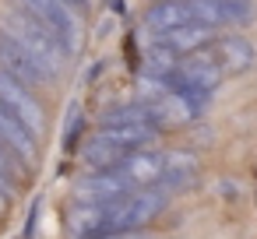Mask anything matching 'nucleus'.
<instances>
[{"label":"nucleus","instance_id":"obj_15","mask_svg":"<svg viewBox=\"0 0 257 239\" xmlns=\"http://www.w3.org/2000/svg\"><path fill=\"white\" fill-rule=\"evenodd\" d=\"M145 25L162 36V32H173L180 25H190V8L187 0H162V4H152L148 15H145Z\"/></svg>","mask_w":257,"mask_h":239},{"label":"nucleus","instance_id":"obj_17","mask_svg":"<svg viewBox=\"0 0 257 239\" xmlns=\"http://www.w3.org/2000/svg\"><path fill=\"white\" fill-rule=\"evenodd\" d=\"M176 64H180V57H176V53H169L166 46L152 43V46H148V53H145V78L162 81V78H169V74L176 71Z\"/></svg>","mask_w":257,"mask_h":239},{"label":"nucleus","instance_id":"obj_9","mask_svg":"<svg viewBox=\"0 0 257 239\" xmlns=\"http://www.w3.org/2000/svg\"><path fill=\"white\" fill-rule=\"evenodd\" d=\"M176 74L187 81V85H194V88H201V92H215L218 85H222V67H218V60H215V53H211V46L208 50H197V53H190V57H180V64H176Z\"/></svg>","mask_w":257,"mask_h":239},{"label":"nucleus","instance_id":"obj_13","mask_svg":"<svg viewBox=\"0 0 257 239\" xmlns=\"http://www.w3.org/2000/svg\"><path fill=\"white\" fill-rule=\"evenodd\" d=\"M95 137H102L106 144H116L123 151H141L155 141V127H148V123H109V127H99Z\"/></svg>","mask_w":257,"mask_h":239},{"label":"nucleus","instance_id":"obj_4","mask_svg":"<svg viewBox=\"0 0 257 239\" xmlns=\"http://www.w3.org/2000/svg\"><path fill=\"white\" fill-rule=\"evenodd\" d=\"M0 106H4L36 141L46 134V113L39 106V99L32 95V88H25L22 81H15L11 74L0 71Z\"/></svg>","mask_w":257,"mask_h":239},{"label":"nucleus","instance_id":"obj_14","mask_svg":"<svg viewBox=\"0 0 257 239\" xmlns=\"http://www.w3.org/2000/svg\"><path fill=\"white\" fill-rule=\"evenodd\" d=\"M201 172V158L194 151H166V169L159 179V190H176V186H190Z\"/></svg>","mask_w":257,"mask_h":239},{"label":"nucleus","instance_id":"obj_5","mask_svg":"<svg viewBox=\"0 0 257 239\" xmlns=\"http://www.w3.org/2000/svg\"><path fill=\"white\" fill-rule=\"evenodd\" d=\"M0 71L11 74L15 81H22L25 88H39V85H50L53 81L50 71L29 50H22L11 36H4V32H0Z\"/></svg>","mask_w":257,"mask_h":239},{"label":"nucleus","instance_id":"obj_6","mask_svg":"<svg viewBox=\"0 0 257 239\" xmlns=\"http://www.w3.org/2000/svg\"><path fill=\"white\" fill-rule=\"evenodd\" d=\"M162 169H166V151H131L113 169V176H120L131 190H152L159 186Z\"/></svg>","mask_w":257,"mask_h":239},{"label":"nucleus","instance_id":"obj_18","mask_svg":"<svg viewBox=\"0 0 257 239\" xmlns=\"http://www.w3.org/2000/svg\"><path fill=\"white\" fill-rule=\"evenodd\" d=\"M22 172H25V165L0 144V190H4L8 197H15V190H18V183H22Z\"/></svg>","mask_w":257,"mask_h":239},{"label":"nucleus","instance_id":"obj_3","mask_svg":"<svg viewBox=\"0 0 257 239\" xmlns=\"http://www.w3.org/2000/svg\"><path fill=\"white\" fill-rule=\"evenodd\" d=\"M18 8H25L32 18H39L57 39L60 46L67 50V57H74L85 43V25H81V15L74 8H67L64 0H15Z\"/></svg>","mask_w":257,"mask_h":239},{"label":"nucleus","instance_id":"obj_19","mask_svg":"<svg viewBox=\"0 0 257 239\" xmlns=\"http://www.w3.org/2000/svg\"><path fill=\"white\" fill-rule=\"evenodd\" d=\"M64 4H67V8H74L78 15H85V11L92 8V0H64Z\"/></svg>","mask_w":257,"mask_h":239},{"label":"nucleus","instance_id":"obj_2","mask_svg":"<svg viewBox=\"0 0 257 239\" xmlns=\"http://www.w3.org/2000/svg\"><path fill=\"white\" fill-rule=\"evenodd\" d=\"M166 200H169V193L159 190V186L134 190L123 200H113L109 204V218H106V235H113V232H141L166 207Z\"/></svg>","mask_w":257,"mask_h":239},{"label":"nucleus","instance_id":"obj_10","mask_svg":"<svg viewBox=\"0 0 257 239\" xmlns=\"http://www.w3.org/2000/svg\"><path fill=\"white\" fill-rule=\"evenodd\" d=\"M127 193H134V190L113 172H95V176H85L81 183H74V204H113V200H123Z\"/></svg>","mask_w":257,"mask_h":239},{"label":"nucleus","instance_id":"obj_8","mask_svg":"<svg viewBox=\"0 0 257 239\" xmlns=\"http://www.w3.org/2000/svg\"><path fill=\"white\" fill-rule=\"evenodd\" d=\"M211 53L222 67V74H246L253 64H257V50L246 36L232 32V36H215L211 43Z\"/></svg>","mask_w":257,"mask_h":239},{"label":"nucleus","instance_id":"obj_16","mask_svg":"<svg viewBox=\"0 0 257 239\" xmlns=\"http://www.w3.org/2000/svg\"><path fill=\"white\" fill-rule=\"evenodd\" d=\"M127 155H131V151H123V148H116V144H106L102 137H92V141H88V148L81 151L85 165H88V169H95V172H113Z\"/></svg>","mask_w":257,"mask_h":239},{"label":"nucleus","instance_id":"obj_20","mask_svg":"<svg viewBox=\"0 0 257 239\" xmlns=\"http://www.w3.org/2000/svg\"><path fill=\"white\" fill-rule=\"evenodd\" d=\"M152 4H162V0H152Z\"/></svg>","mask_w":257,"mask_h":239},{"label":"nucleus","instance_id":"obj_11","mask_svg":"<svg viewBox=\"0 0 257 239\" xmlns=\"http://www.w3.org/2000/svg\"><path fill=\"white\" fill-rule=\"evenodd\" d=\"M152 43L166 46V50H169V53H176V57H190V53H197V50H208V46L215 43V29L190 22V25H180V29H173V32H162V36H155Z\"/></svg>","mask_w":257,"mask_h":239},{"label":"nucleus","instance_id":"obj_1","mask_svg":"<svg viewBox=\"0 0 257 239\" xmlns=\"http://www.w3.org/2000/svg\"><path fill=\"white\" fill-rule=\"evenodd\" d=\"M0 32L4 36H11L22 50H29L46 71H50V78L57 81V74L67 67V50L60 46V39L39 22V18H32L25 8H18V4H11L4 15H0Z\"/></svg>","mask_w":257,"mask_h":239},{"label":"nucleus","instance_id":"obj_7","mask_svg":"<svg viewBox=\"0 0 257 239\" xmlns=\"http://www.w3.org/2000/svg\"><path fill=\"white\" fill-rule=\"evenodd\" d=\"M190 8V22L218 29V25H236V22H250L253 8L250 0H187Z\"/></svg>","mask_w":257,"mask_h":239},{"label":"nucleus","instance_id":"obj_12","mask_svg":"<svg viewBox=\"0 0 257 239\" xmlns=\"http://www.w3.org/2000/svg\"><path fill=\"white\" fill-rule=\"evenodd\" d=\"M0 144H4L22 165H36V158H39V141L0 106Z\"/></svg>","mask_w":257,"mask_h":239}]
</instances>
